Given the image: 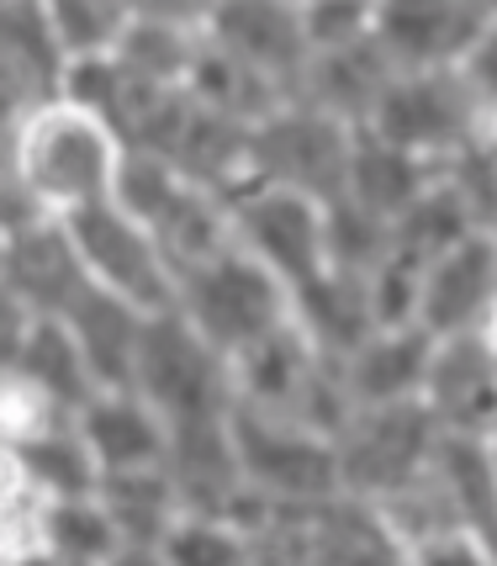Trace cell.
<instances>
[{
	"mask_svg": "<svg viewBox=\"0 0 497 566\" xmlns=\"http://www.w3.org/2000/svg\"><path fill=\"white\" fill-rule=\"evenodd\" d=\"M117 165V127L64 96L38 101L11 123V180L43 218H70L91 201H106Z\"/></svg>",
	"mask_w": 497,
	"mask_h": 566,
	"instance_id": "6da1fadb",
	"label": "cell"
},
{
	"mask_svg": "<svg viewBox=\"0 0 497 566\" xmlns=\"http://www.w3.org/2000/svg\"><path fill=\"white\" fill-rule=\"evenodd\" d=\"M175 313L233 366V355L292 323V292L239 244H223L218 254L175 271Z\"/></svg>",
	"mask_w": 497,
	"mask_h": 566,
	"instance_id": "7a4b0ae2",
	"label": "cell"
},
{
	"mask_svg": "<svg viewBox=\"0 0 497 566\" xmlns=\"http://www.w3.org/2000/svg\"><path fill=\"white\" fill-rule=\"evenodd\" d=\"M133 387L165 413V423L228 419L233 402H239L228 355H218L175 307L144 318L138 360H133Z\"/></svg>",
	"mask_w": 497,
	"mask_h": 566,
	"instance_id": "3957f363",
	"label": "cell"
},
{
	"mask_svg": "<svg viewBox=\"0 0 497 566\" xmlns=\"http://www.w3.org/2000/svg\"><path fill=\"white\" fill-rule=\"evenodd\" d=\"M228 429H233L244 482L271 503L302 509V503L339 493V455H334L328 434L297 419H281V413H265V408H244V402H233Z\"/></svg>",
	"mask_w": 497,
	"mask_h": 566,
	"instance_id": "277c9868",
	"label": "cell"
},
{
	"mask_svg": "<svg viewBox=\"0 0 497 566\" xmlns=\"http://www.w3.org/2000/svg\"><path fill=\"white\" fill-rule=\"evenodd\" d=\"M349 144H355L349 123L328 117L313 101L286 96L271 117L248 127V180H271V186L334 201L345 191Z\"/></svg>",
	"mask_w": 497,
	"mask_h": 566,
	"instance_id": "5b68a950",
	"label": "cell"
},
{
	"mask_svg": "<svg viewBox=\"0 0 497 566\" xmlns=\"http://www.w3.org/2000/svg\"><path fill=\"white\" fill-rule=\"evenodd\" d=\"M228 239L244 249L248 260H260L275 281H286V292H297L302 281L328 265L324 239V201L271 186V180H244L239 191H228Z\"/></svg>",
	"mask_w": 497,
	"mask_h": 566,
	"instance_id": "8992f818",
	"label": "cell"
},
{
	"mask_svg": "<svg viewBox=\"0 0 497 566\" xmlns=\"http://www.w3.org/2000/svg\"><path fill=\"white\" fill-rule=\"evenodd\" d=\"M440 429L429 419L419 397L408 402H371L355 408L345 419V429L334 434V455H339V493L381 503L387 493L408 488L429 455H434Z\"/></svg>",
	"mask_w": 497,
	"mask_h": 566,
	"instance_id": "52a82bcc",
	"label": "cell"
},
{
	"mask_svg": "<svg viewBox=\"0 0 497 566\" xmlns=\"http://www.w3.org/2000/svg\"><path fill=\"white\" fill-rule=\"evenodd\" d=\"M371 133H381L387 144L413 148L423 159L445 165L466 144H476L482 133V101L466 91V80L450 70H392L387 91L376 96Z\"/></svg>",
	"mask_w": 497,
	"mask_h": 566,
	"instance_id": "ba28073f",
	"label": "cell"
},
{
	"mask_svg": "<svg viewBox=\"0 0 497 566\" xmlns=\"http://www.w3.org/2000/svg\"><path fill=\"white\" fill-rule=\"evenodd\" d=\"M64 228L75 239V254L85 275H91V286L133 302L138 313L175 307V265L165 260V249H159L149 228L133 212H123L112 197L70 212Z\"/></svg>",
	"mask_w": 497,
	"mask_h": 566,
	"instance_id": "9c48e42d",
	"label": "cell"
},
{
	"mask_svg": "<svg viewBox=\"0 0 497 566\" xmlns=\"http://www.w3.org/2000/svg\"><path fill=\"white\" fill-rule=\"evenodd\" d=\"M497 302V228H472L434 260H423L419 281V328L429 339L476 334Z\"/></svg>",
	"mask_w": 497,
	"mask_h": 566,
	"instance_id": "30bf717a",
	"label": "cell"
},
{
	"mask_svg": "<svg viewBox=\"0 0 497 566\" xmlns=\"http://www.w3.org/2000/svg\"><path fill=\"white\" fill-rule=\"evenodd\" d=\"M493 11L482 0H376L371 38L392 70H445Z\"/></svg>",
	"mask_w": 497,
	"mask_h": 566,
	"instance_id": "8fae6325",
	"label": "cell"
},
{
	"mask_svg": "<svg viewBox=\"0 0 497 566\" xmlns=\"http://www.w3.org/2000/svg\"><path fill=\"white\" fill-rule=\"evenodd\" d=\"M419 402L440 434H497V360L476 334L434 339Z\"/></svg>",
	"mask_w": 497,
	"mask_h": 566,
	"instance_id": "7c38bea8",
	"label": "cell"
},
{
	"mask_svg": "<svg viewBox=\"0 0 497 566\" xmlns=\"http://www.w3.org/2000/svg\"><path fill=\"white\" fill-rule=\"evenodd\" d=\"M0 281L22 296V307L32 318H59L70 302H75L91 275L80 265L75 239L64 218H27L6 233V249H0Z\"/></svg>",
	"mask_w": 497,
	"mask_h": 566,
	"instance_id": "4fadbf2b",
	"label": "cell"
},
{
	"mask_svg": "<svg viewBox=\"0 0 497 566\" xmlns=\"http://www.w3.org/2000/svg\"><path fill=\"white\" fill-rule=\"evenodd\" d=\"M201 38L212 49L244 59L248 70L281 80L286 91H297V74L307 64L297 0H218L207 27H201Z\"/></svg>",
	"mask_w": 497,
	"mask_h": 566,
	"instance_id": "5bb4252c",
	"label": "cell"
},
{
	"mask_svg": "<svg viewBox=\"0 0 497 566\" xmlns=\"http://www.w3.org/2000/svg\"><path fill=\"white\" fill-rule=\"evenodd\" d=\"M75 429L96 471H138V467H165L170 450V423L138 387H101L80 402Z\"/></svg>",
	"mask_w": 497,
	"mask_h": 566,
	"instance_id": "9a60e30c",
	"label": "cell"
},
{
	"mask_svg": "<svg viewBox=\"0 0 497 566\" xmlns=\"http://www.w3.org/2000/svg\"><path fill=\"white\" fill-rule=\"evenodd\" d=\"M429 349H434V339L423 334L419 323L371 328L349 355H339V376H345L349 402L371 408V402H408V397H419L423 370H429Z\"/></svg>",
	"mask_w": 497,
	"mask_h": 566,
	"instance_id": "2e32d148",
	"label": "cell"
},
{
	"mask_svg": "<svg viewBox=\"0 0 497 566\" xmlns=\"http://www.w3.org/2000/svg\"><path fill=\"white\" fill-rule=\"evenodd\" d=\"M144 318L133 302L101 292V286H85V292L59 313V323L75 334L85 366L96 376V387H133V360H138V334H144Z\"/></svg>",
	"mask_w": 497,
	"mask_h": 566,
	"instance_id": "e0dca14e",
	"label": "cell"
},
{
	"mask_svg": "<svg viewBox=\"0 0 497 566\" xmlns=\"http://www.w3.org/2000/svg\"><path fill=\"white\" fill-rule=\"evenodd\" d=\"M292 323L313 339L318 355H328V360L349 355V349L376 328L366 275L339 271V265H324L313 281H302L297 292H292Z\"/></svg>",
	"mask_w": 497,
	"mask_h": 566,
	"instance_id": "ac0fdd59",
	"label": "cell"
},
{
	"mask_svg": "<svg viewBox=\"0 0 497 566\" xmlns=\"http://www.w3.org/2000/svg\"><path fill=\"white\" fill-rule=\"evenodd\" d=\"M434 175H440L434 159H423V154H413V148L387 144V138L371 133V127H355L345 191H339V197L360 201V207H371V212H381V218L392 222L402 207L434 180Z\"/></svg>",
	"mask_w": 497,
	"mask_h": 566,
	"instance_id": "d6986e66",
	"label": "cell"
},
{
	"mask_svg": "<svg viewBox=\"0 0 497 566\" xmlns=\"http://www.w3.org/2000/svg\"><path fill=\"white\" fill-rule=\"evenodd\" d=\"M96 497L123 535V556H154L159 562V541L180 518V493H175L165 467H138V471H101Z\"/></svg>",
	"mask_w": 497,
	"mask_h": 566,
	"instance_id": "ffe728a7",
	"label": "cell"
},
{
	"mask_svg": "<svg viewBox=\"0 0 497 566\" xmlns=\"http://www.w3.org/2000/svg\"><path fill=\"white\" fill-rule=\"evenodd\" d=\"M38 556H59V562H123V535L106 514L96 493H70V497H43L38 518Z\"/></svg>",
	"mask_w": 497,
	"mask_h": 566,
	"instance_id": "44dd1931",
	"label": "cell"
},
{
	"mask_svg": "<svg viewBox=\"0 0 497 566\" xmlns=\"http://www.w3.org/2000/svg\"><path fill=\"white\" fill-rule=\"evenodd\" d=\"M11 370H17L22 381H32V387L49 397L53 408H64V413H75L85 397L101 392L91 366H85V355H80V345H75V334H70L59 318L27 323L22 349H17Z\"/></svg>",
	"mask_w": 497,
	"mask_h": 566,
	"instance_id": "7402d4cb",
	"label": "cell"
},
{
	"mask_svg": "<svg viewBox=\"0 0 497 566\" xmlns=\"http://www.w3.org/2000/svg\"><path fill=\"white\" fill-rule=\"evenodd\" d=\"M6 455H11V467L22 471V482L38 497L96 493V482H101L96 461H91V450H85V440H80V429L70 413L53 419L49 429H38V434H27L22 444H11Z\"/></svg>",
	"mask_w": 497,
	"mask_h": 566,
	"instance_id": "603a6c76",
	"label": "cell"
},
{
	"mask_svg": "<svg viewBox=\"0 0 497 566\" xmlns=\"http://www.w3.org/2000/svg\"><path fill=\"white\" fill-rule=\"evenodd\" d=\"M197 53H201V27L133 17V22L123 27L112 59H117L133 80H144V85H186Z\"/></svg>",
	"mask_w": 497,
	"mask_h": 566,
	"instance_id": "cb8c5ba5",
	"label": "cell"
},
{
	"mask_svg": "<svg viewBox=\"0 0 497 566\" xmlns=\"http://www.w3.org/2000/svg\"><path fill=\"white\" fill-rule=\"evenodd\" d=\"M43 22H49L53 43L64 59H91V53H112L123 27L133 22L127 0H38Z\"/></svg>",
	"mask_w": 497,
	"mask_h": 566,
	"instance_id": "d4e9b609",
	"label": "cell"
},
{
	"mask_svg": "<svg viewBox=\"0 0 497 566\" xmlns=\"http://www.w3.org/2000/svg\"><path fill=\"white\" fill-rule=\"evenodd\" d=\"M239 556H254V545L248 535L223 514H191V509H180L170 530H165V541H159V562H239Z\"/></svg>",
	"mask_w": 497,
	"mask_h": 566,
	"instance_id": "484cf974",
	"label": "cell"
},
{
	"mask_svg": "<svg viewBox=\"0 0 497 566\" xmlns=\"http://www.w3.org/2000/svg\"><path fill=\"white\" fill-rule=\"evenodd\" d=\"M371 17L376 0H302L297 6L307 53H334L349 49V43H366L371 38Z\"/></svg>",
	"mask_w": 497,
	"mask_h": 566,
	"instance_id": "4316f807",
	"label": "cell"
},
{
	"mask_svg": "<svg viewBox=\"0 0 497 566\" xmlns=\"http://www.w3.org/2000/svg\"><path fill=\"white\" fill-rule=\"evenodd\" d=\"M450 70L466 80V91H472L482 106H487V101H497V17H487V22H482V32H476L472 43L461 49V59H455Z\"/></svg>",
	"mask_w": 497,
	"mask_h": 566,
	"instance_id": "83f0119b",
	"label": "cell"
},
{
	"mask_svg": "<svg viewBox=\"0 0 497 566\" xmlns=\"http://www.w3.org/2000/svg\"><path fill=\"white\" fill-rule=\"evenodd\" d=\"M218 0H127L133 17H149V22H180V27H207Z\"/></svg>",
	"mask_w": 497,
	"mask_h": 566,
	"instance_id": "f1b7e54d",
	"label": "cell"
},
{
	"mask_svg": "<svg viewBox=\"0 0 497 566\" xmlns=\"http://www.w3.org/2000/svg\"><path fill=\"white\" fill-rule=\"evenodd\" d=\"M27 323H32V313L22 307V296H17L11 286H6V281H0V370H11L17 349H22Z\"/></svg>",
	"mask_w": 497,
	"mask_h": 566,
	"instance_id": "f546056e",
	"label": "cell"
},
{
	"mask_svg": "<svg viewBox=\"0 0 497 566\" xmlns=\"http://www.w3.org/2000/svg\"><path fill=\"white\" fill-rule=\"evenodd\" d=\"M476 144L487 148V154H497V101L482 106V133H476Z\"/></svg>",
	"mask_w": 497,
	"mask_h": 566,
	"instance_id": "4dcf8cb0",
	"label": "cell"
},
{
	"mask_svg": "<svg viewBox=\"0 0 497 566\" xmlns=\"http://www.w3.org/2000/svg\"><path fill=\"white\" fill-rule=\"evenodd\" d=\"M476 339H482V345H487V355L497 360V302L487 307V318L476 323Z\"/></svg>",
	"mask_w": 497,
	"mask_h": 566,
	"instance_id": "1f68e13d",
	"label": "cell"
},
{
	"mask_svg": "<svg viewBox=\"0 0 497 566\" xmlns=\"http://www.w3.org/2000/svg\"><path fill=\"white\" fill-rule=\"evenodd\" d=\"M482 6H487V11H493V17H497V0H482Z\"/></svg>",
	"mask_w": 497,
	"mask_h": 566,
	"instance_id": "d6a6232c",
	"label": "cell"
},
{
	"mask_svg": "<svg viewBox=\"0 0 497 566\" xmlns=\"http://www.w3.org/2000/svg\"><path fill=\"white\" fill-rule=\"evenodd\" d=\"M0 249H6V228H0Z\"/></svg>",
	"mask_w": 497,
	"mask_h": 566,
	"instance_id": "836d02e7",
	"label": "cell"
},
{
	"mask_svg": "<svg viewBox=\"0 0 497 566\" xmlns=\"http://www.w3.org/2000/svg\"><path fill=\"white\" fill-rule=\"evenodd\" d=\"M297 6H302V0H297Z\"/></svg>",
	"mask_w": 497,
	"mask_h": 566,
	"instance_id": "e575fe53",
	"label": "cell"
}]
</instances>
